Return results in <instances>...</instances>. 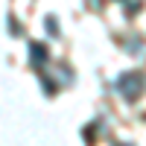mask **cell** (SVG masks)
Returning a JSON list of instances; mask_svg holds the SVG:
<instances>
[{
  "label": "cell",
  "instance_id": "cell-1",
  "mask_svg": "<svg viewBox=\"0 0 146 146\" xmlns=\"http://www.w3.org/2000/svg\"><path fill=\"white\" fill-rule=\"evenodd\" d=\"M117 85H120V91H123L126 100H137L143 94V88H146V76L143 73H129V76H120Z\"/></svg>",
  "mask_w": 146,
  "mask_h": 146
},
{
  "label": "cell",
  "instance_id": "cell-2",
  "mask_svg": "<svg viewBox=\"0 0 146 146\" xmlns=\"http://www.w3.org/2000/svg\"><path fill=\"white\" fill-rule=\"evenodd\" d=\"M29 50H32V64L41 67V64L47 62V47H44V44H32Z\"/></svg>",
  "mask_w": 146,
  "mask_h": 146
},
{
  "label": "cell",
  "instance_id": "cell-3",
  "mask_svg": "<svg viewBox=\"0 0 146 146\" xmlns=\"http://www.w3.org/2000/svg\"><path fill=\"white\" fill-rule=\"evenodd\" d=\"M47 29H50V35H56V32H58V27H56V18H47Z\"/></svg>",
  "mask_w": 146,
  "mask_h": 146
}]
</instances>
